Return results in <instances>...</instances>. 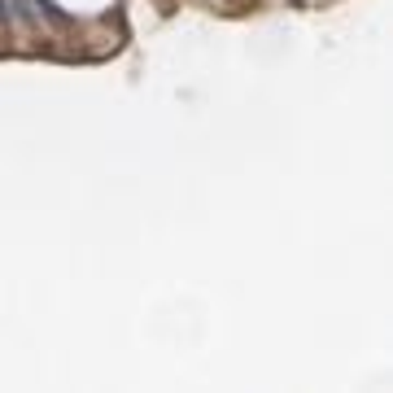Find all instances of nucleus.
<instances>
[{"label": "nucleus", "mask_w": 393, "mask_h": 393, "mask_svg": "<svg viewBox=\"0 0 393 393\" xmlns=\"http://www.w3.org/2000/svg\"><path fill=\"white\" fill-rule=\"evenodd\" d=\"M31 5H36V13H44V18L53 22L57 31H70V26H75V18H70V13H61L53 0H31Z\"/></svg>", "instance_id": "obj_1"}]
</instances>
